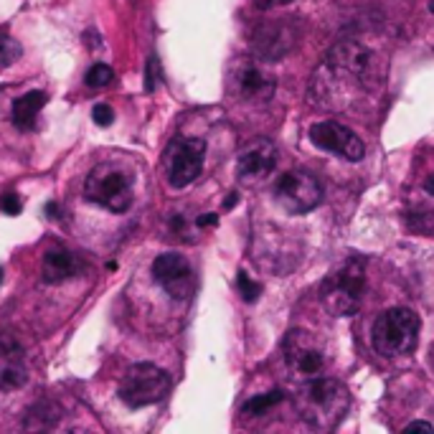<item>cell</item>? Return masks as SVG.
<instances>
[{
    "instance_id": "obj_5",
    "label": "cell",
    "mask_w": 434,
    "mask_h": 434,
    "mask_svg": "<svg viewBox=\"0 0 434 434\" xmlns=\"http://www.w3.org/2000/svg\"><path fill=\"white\" fill-rule=\"evenodd\" d=\"M170 391V376L163 368L153 366V363H135L127 368V374L122 376L117 394L130 409H142L153 407L158 401L165 399Z\"/></svg>"
},
{
    "instance_id": "obj_28",
    "label": "cell",
    "mask_w": 434,
    "mask_h": 434,
    "mask_svg": "<svg viewBox=\"0 0 434 434\" xmlns=\"http://www.w3.org/2000/svg\"><path fill=\"white\" fill-rule=\"evenodd\" d=\"M46 216L48 219H61V206L59 203H46Z\"/></svg>"
},
{
    "instance_id": "obj_17",
    "label": "cell",
    "mask_w": 434,
    "mask_h": 434,
    "mask_svg": "<svg viewBox=\"0 0 434 434\" xmlns=\"http://www.w3.org/2000/svg\"><path fill=\"white\" fill-rule=\"evenodd\" d=\"M48 102L46 92H26L23 97L13 102V125L18 130H36V120H39V112L43 109V104Z\"/></svg>"
},
{
    "instance_id": "obj_23",
    "label": "cell",
    "mask_w": 434,
    "mask_h": 434,
    "mask_svg": "<svg viewBox=\"0 0 434 434\" xmlns=\"http://www.w3.org/2000/svg\"><path fill=\"white\" fill-rule=\"evenodd\" d=\"M92 120L100 127H109L114 122V109L109 104H94L92 109Z\"/></svg>"
},
{
    "instance_id": "obj_4",
    "label": "cell",
    "mask_w": 434,
    "mask_h": 434,
    "mask_svg": "<svg viewBox=\"0 0 434 434\" xmlns=\"http://www.w3.org/2000/svg\"><path fill=\"white\" fill-rule=\"evenodd\" d=\"M419 315L409 308H388L371 327V346L384 358L412 353L419 343Z\"/></svg>"
},
{
    "instance_id": "obj_9",
    "label": "cell",
    "mask_w": 434,
    "mask_h": 434,
    "mask_svg": "<svg viewBox=\"0 0 434 434\" xmlns=\"http://www.w3.org/2000/svg\"><path fill=\"white\" fill-rule=\"evenodd\" d=\"M310 142L315 147H320L325 153H333L338 158L348 163H358L363 161V155H366V145L363 140L358 137L355 133H351L346 125L341 122H333V120H325V122H318V125L310 127Z\"/></svg>"
},
{
    "instance_id": "obj_24",
    "label": "cell",
    "mask_w": 434,
    "mask_h": 434,
    "mask_svg": "<svg viewBox=\"0 0 434 434\" xmlns=\"http://www.w3.org/2000/svg\"><path fill=\"white\" fill-rule=\"evenodd\" d=\"M0 208H3L8 216H18L20 208H23V203H20L18 194H6L3 198H0Z\"/></svg>"
},
{
    "instance_id": "obj_20",
    "label": "cell",
    "mask_w": 434,
    "mask_h": 434,
    "mask_svg": "<svg viewBox=\"0 0 434 434\" xmlns=\"http://www.w3.org/2000/svg\"><path fill=\"white\" fill-rule=\"evenodd\" d=\"M20 54H23V48H20L18 41L6 34H0V69L15 64V61L20 59Z\"/></svg>"
},
{
    "instance_id": "obj_18",
    "label": "cell",
    "mask_w": 434,
    "mask_h": 434,
    "mask_svg": "<svg viewBox=\"0 0 434 434\" xmlns=\"http://www.w3.org/2000/svg\"><path fill=\"white\" fill-rule=\"evenodd\" d=\"M282 399H285V394H282V391H267V394H257V396H252V399H249L244 407H241V414H244V416L267 414L269 409L277 407Z\"/></svg>"
},
{
    "instance_id": "obj_11",
    "label": "cell",
    "mask_w": 434,
    "mask_h": 434,
    "mask_svg": "<svg viewBox=\"0 0 434 434\" xmlns=\"http://www.w3.org/2000/svg\"><path fill=\"white\" fill-rule=\"evenodd\" d=\"M153 277L173 300H188L194 294L196 274H194V267H191V262L183 254L165 252L161 257H155Z\"/></svg>"
},
{
    "instance_id": "obj_3",
    "label": "cell",
    "mask_w": 434,
    "mask_h": 434,
    "mask_svg": "<svg viewBox=\"0 0 434 434\" xmlns=\"http://www.w3.org/2000/svg\"><path fill=\"white\" fill-rule=\"evenodd\" d=\"M368 287L366 262L361 257H351L338 269L327 274L320 285V302L323 308L335 318L355 315L363 302V294Z\"/></svg>"
},
{
    "instance_id": "obj_15",
    "label": "cell",
    "mask_w": 434,
    "mask_h": 434,
    "mask_svg": "<svg viewBox=\"0 0 434 434\" xmlns=\"http://www.w3.org/2000/svg\"><path fill=\"white\" fill-rule=\"evenodd\" d=\"M28 381L26 351L18 338L11 333H0V388L15 391Z\"/></svg>"
},
{
    "instance_id": "obj_13",
    "label": "cell",
    "mask_w": 434,
    "mask_h": 434,
    "mask_svg": "<svg viewBox=\"0 0 434 434\" xmlns=\"http://www.w3.org/2000/svg\"><path fill=\"white\" fill-rule=\"evenodd\" d=\"M297 43V28L290 20H274L257 28L252 39L254 54L264 61H277L287 56Z\"/></svg>"
},
{
    "instance_id": "obj_19",
    "label": "cell",
    "mask_w": 434,
    "mask_h": 434,
    "mask_svg": "<svg viewBox=\"0 0 434 434\" xmlns=\"http://www.w3.org/2000/svg\"><path fill=\"white\" fill-rule=\"evenodd\" d=\"M112 79H114L112 67H107V64H94L87 72V76H84V84L92 89H102L107 87V84H112Z\"/></svg>"
},
{
    "instance_id": "obj_16",
    "label": "cell",
    "mask_w": 434,
    "mask_h": 434,
    "mask_svg": "<svg viewBox=\"0 0 434 434\" xmlns=\"http://www.w3.org/2000/svg\"><path fill=\"white\" fill-rule=\"evenodd\" d=\"M79 272V259L76 254L67 247H48L43 252V262H41V277L48 285H56V282H64L69 277Z\"/></svg>"
},
{
    "instance_id": "obj_29",
    "label": "cell",
    "mask_w": 434,
    "mask_h": 434,
    "mask_svg": "<svg viewBox=\"0 0 434 434\" xmlns=\"http://www.w3.org/2000/svg\"><path fill=\"white\" fill-rule=\"evenodd\" d=\"M236 201H239V196H236V194H231L226 201H224V208H231V206H234V203H236Z\"/></svg>"
},
{
    "instance_id": "obj_10",
    "label": "cell",
    "mask_w": 434,
    "mask_h": 434,
    "mask_svg": "<svg viewBox=\"0 0 434 434\" xmlns=\"http://www.w3.org/2000/svg\"><path fill=\"white\" fill-rule=\"evenodd\" d=\"M285 361L297 379H315L325 368V351L308 330H292L285 341Z\"/></svg>"
},
{
    "instance_id": "obj_25",
    "label": "cell",
    "mask_w": 434,
    "mask_h": 434,
    "mask_svg": "<svg viewBox=\"0 0 434 434\" xmlns=\"http://www.w3.org/2000/svg\"><path fill=\"white\" fill-rule=\"evenodd\" d=\"M294 0H254V6L262 8V11H269V8H282V6H290Z\"/></svg>"
},
{
    "instance_id": "obj_27",
    "label": "cell",
    "mask_w": 434,
    "mask_h": 434,
    "mask_svg": "<svg viewBox=\"0 0 434 434\" xmlns=\"http://www.w3.org/2000/svg\"><path fill=\"white\" fill-rule=\"evenodd\" d=\"M414 429H427V432H434V424H429V421H412V424H407V432H414Z\"/></svg>"
},
{
    "instance_id": "obj_31",
    "label": "cell",
    "mask_w": 434,
    "mask_h": 434,
    "mask_svg": "<svg viewBox=\"0 0 434 434\" xmlns=\"http://www.w3.org/2000/svg\"><path fill=\"white\" fill-rule=\"evenodd\" d=\"M429 13L434 15V0H429Z\"/></svg>"
},
{
    "instance_id": "obj_22",
    "label": "cell",
    "mask_w": 434,
    "mask_h": 434,
    "mask_svg": "<svg viewBox=\"0 0 434 434\" xmlns=\"http://www.w3.org/2000/svg\"><path fill=\"white\" fill-rule=\"evenodd\" d=\"M158 79H161V61L158 56H150L145 64V92H155Z\"/></svg>"
},
{
    "instance_id": "obj_7",
    "label": "cell",
    "mask_w": 434,
    "mask_h": 434,
    "mask_svg": "<svg viewBox=\"0 0 434 434\" xmlns=\"http://www.w3.org/2000/svg\"><path fill=\"white\" fill-rule=\"evenodd\" d=\"M274 201L280 203L287 214H310L313 208L320 206L323 201V186L313 173L294 168L282 173L272 186Z\"/></svg>"
},
{
    "instance_id": "obj_32",
    "label": "cell",
    "mask_w": 434,
    "mask_h": 434,
    "mask_svg": "<svg viewBox=\"0 0 434 434\" xmlns=\"http://www.w3.org/2000/svg\"><path fill=\"white\" fill-rule=\"evenodd\" d=\"M0 282H3V269H0Z\"/></svg>"
},
{
    "instance_id": "obj_1",
    "label": "cell",
    "mask_w": 434,
    "mask_h": 434,
    "mask_svg": "<svg viewBox=\"0 0 434 434\" xmlns=\"http://www.w3.org/2000/svg\"><path fill=\"white\" fill-rule=\"evenodd\" d=\"M320 72L327 74L330 79L346 81V87L355 84L363 92H376L384 87V79H386V61L381 59L376 48L348 39L335 43Z\"/></svg>"
},
{
    "instance_id": "obj_26",
    "label": "cell",
    "mask_w": 434,
    "mask_h": 434,
    "mask_svg": "<svg viewBox=\"0 0 434 434\" xmlns=\"http://www.w3.org/2000/svg\"><path fill=\"white\" fill-rule=\"evenodd\" d=\"M216 224H219V216H216V214H203V216H198V221H196V226H198V229L216 226Z\"/></svg>"
},
{
    "instance_id": "obj_14",
    "label": "cell",
    "mask_w": 434,
    "mask_h": 434,
    "mask_svg": "<svg viewBox=\"0 0 434 434\" xmlns=\"http://www.w3.org/2000/svg\"><path fill=\"white\" fill-rule=\"evenodd\" d=\"M274 79L267 76V74L262 72L257 64L252 61H236L234 69H231V89L239 100H247V102H269L274 97Z\"/></svg>"
},
{
    "instance_id": "obj_30",
    "label": "cell",
    "mask_w": 434,
    "mask_h": 434,
    "mask_svg": "<svg viewBox=\"0 0 434 434\" xmlns=\"http://www.w3.org/2000/svg\"><path fill=\"white\" fill-rule=\"evenodd\" d=\"M424 188H427V194H432V196H434V175H429L427 183H424Z\"/></svg>"
},
{
    "instance_id": "obj_21",
    "label": "cell",
    "mask_w": 434,
    "mask_h": 434,
    "mask_svg": "<svg viewBox=\"0 0 434 434\" xmlns=\"http://www.w3.org/2000/svg\"><path fill=\"white\" fill-rule=\"evenodd\" d=\"M236 290H239L241 300H244V302H257V300H259L262 285H259V282H254L247 272H239V274H236Z\"/></svg>"
},
{
    "instance_id": "obj_12",
    "label": "cell",
    "mask_w": 434,
    "mask_h": 434,
    "mask_svg": "<svg viewBox=\"0 0 434 434\" xmlns=\"http://www.w3.org/2000/svg\"><path fill=\"white\" fill-rule=\"evenodd\" d=\"M277 165V150L269 140H254L244 147L236 163V175L244 186H259L272 175Z\"/></svg>"
},
{
    "instance_id": "obj_8",
    "label": "cell",
    "mask_w": 434,
    "mask_h": 434,
    "mask_svg": "<svg viewBox=\"0 0 434 434\" xmlns=\"http://www.w3.org/2000/svg\"><path fill=\"white\" fill-rule=\"evenodd\" d=\"M206 161V142L201 137H175L165 147L163 163H165L168 183L173 188H186L196 181L203 170Z\"/></svg>"
},
{
    "instance_id": "obj_6",
    "label": "cell",
    "mask_w": 434,
    "mask_h": 434,
    "mask_svg": "<svg viewBox=\"0 0 434 434\" xmlns=\"http://www.w3.org/2000/svg\"><path fill=\"white\" fill-rule=\"evenodd\" d=\"M84 196L87 201L104 206L112 214H125L127 208L133 206V183L122 173L120 168L112 165H97L92 173L87 175L84 183Z\"/></svg>"
},
{
    "instance_id": "obj_2",
    "label": "cell",
    "mask_w": 434,
    "mask_h": 434,
    "mask_svg": "<svg viewBox=\"0 0 434 434\" xmlns=\"http://www.w3.org/2000/svg\"><path fill=\"white\" fill-rule=\"evenodd\" d=\"M351 404L348 388L341 381L315 376L308 379L297 391V412L313 429H333L343 421Z\"/></svg>"
}]
</instances>
